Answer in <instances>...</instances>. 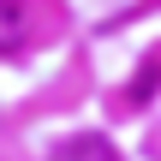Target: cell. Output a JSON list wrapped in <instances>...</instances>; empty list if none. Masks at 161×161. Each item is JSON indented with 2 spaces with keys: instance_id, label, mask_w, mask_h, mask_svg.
<instances>
[{
  "instance_id": "7a4b0ae2",
  "label": "cell",
  "mask_w": 161,
  "mask_h": 161,
  "mask_svg": "<svg viewBox=\"0 0 161 161\" xmlns=\"http://www.w3.org/2000/svg\"><path fill=\"white\" fill-rule=\"evenodd\" d=\"M30 30V18H24V6H12V0H0V48H12L18 36Z\"/></svg>"
},
{
  "instance_id": "6da1fadb",
  "label": "cell",
  "mask_w": 161,
  "mask_h": 161,
  "mask_svg": "<svg viewBox=\"0 0 161 161\" xmlns=\"http://www.w3.org/2000/svg\"><path fill=\"white\" fill-rule=\"evenodd\" d=\"M48 161H119V155H114V143L102 131H78V137H66Z\"/></svg>"
}]
</instances>
